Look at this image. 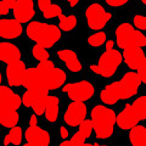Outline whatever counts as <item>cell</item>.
Masks as SVG:
<instances>
[{"mask_svg": "<svg viewBox=\"0 0 146 146\" xmlns=\"http://www.w3.org/2000/svg\"><path fill=\"white\" fill-rule=\"evenodd\" d=\"M66 73L54 65L52 61L43 62L26 71L23 85L27 89L56 90L65 84Z\"/></svg>", "mask_w": 146, "mask_h": 146, "instance_id": "obj_1", "label": "cell"}, {"mask_svg": "<svg viewBox=\"0 0 146 146\" xmlns=\"http://www.w3.org/2000/svg\"><path fill=\"white\" fill-rule=\"evenodd\" d=\"M141 80L135 71L128 72L119 80L106 85L100 93V100L106 105H113L121 100L129 99L138 93Z\"/></svg>", "mask_w": 146, "mask_h": 146, "instance_id": "obj_2", "label": "cell"}, {"mask_svg": "<svg viewBox=\"0 0 146 146\" xmlns=\"http://www.w3.org/2000/svg\"><path fill=\"white\" fill-rule=\"evenodd\" d=\"M22 100L9 86L0 85V124L5 128H12L18 123L17 110Z\"/></svg>", "mask_w": 146, "mask_h": 146, "instance_id": "obj_3", "label": "cell"}, {"mask_svg": "<svg viewBox=\"0 0 146 146\" xmlns=\"http://www.w3.org/2000/svg\"><path fill=\"white\" fill-rule=\"evenodd\" d=\"M90 121L98 139L106 140L112 136L116 127V113L113 110L104 105H95L91 110Z\"/></svg>", "mask_w": 146, "mask_h": 146, "instance_id": "obj_4", "label": "cell"}, {"mask_svg": "<svg viewBox=\"0 0 146 146\" xmlns=\"http://www.w3.org/2000/svg\"><path fill=\"white\" fill-rule=\"evenodd\" d=\"M26 33L28 38L35 44L44 48H51L61 39V29L55 25L33 21L26 27Z\"/></svg>", "mask_w": 146, "mask_h": 146, "instance_id": "obj_5", "label": "cell"}, {"mask_svg": "<svg viewBox=\"0 0 146 146\" xmlns=\"http://www.w3.org/2000/svg\"><path fill=\"white\" fill-rule=\"evenodd\" d=\"M144 119H146V96L144 95L127 105L119 115L116 116V123L122 130L130 129Z\"/></svg>", "mask_w": 146, "mask_h": 146, "instance_id": "obj_6", "label": "cell"}, {"mask_svg": "<svg viewBox=\"0 0 146 146\" xmlns=\"http://www.w3.org/2000/svg\"><path fill=\"white\" fill-rule=\"evenodd\" d=\"M123 61L122 52L116 49H106V51L101 54L99 58L98 65H91L90 70L98 76H101L104 78H110L117 72V68Z\"/></svg>", "mask_w": 146, "mask_h": 146, "instance_id": "obj_7", "label": "cell"}, {"mask_svg": "<svg viewBox=\"0 0 146 146\" xmlns=\"http://www.w3.org/2000/svg\"><path fill=\"white\" fill-rule=\"evenodd\" d=\"M116 39L121 49L144 48L146 45V36L128 22L121 23L117 27Z\"/></svg>", "mask_w": 146, "mask_h": 146, "instance_id": "obj_8", "label": "cell"}, {"mask_svg": "<svg viewBox=\"0 0 146 146\" xmlns=\"http://www.w3.org/2000/svg\"><path fill=\"white\" fill-rule=\"evenodd\" d=\"M122 57L128 67L138 73L141 83L146 82V56L143 48H129L123 49Z\"/></svg>", "mask_w": 146, "mask_h": 146, "instance_id": "obj_9", "label": "cell"}, {"mask_svg": "<svg viewBox=\"0 0 146 146\" xmlns=\"http://www.w3.org/2000/svg\"><path fill=\"white\" fill-rule=\"evenodd\" d=\"M21 100L25 106L33 108L36 116H43L49 104V95L42 89H27Z\"/></svg>", "mask_w": 146, "mask_h": 146, "instance_id": "obj_10", "label": "cell"}, {"mask_svg": "<svg viewBox=\"0 0 146 146\" xmlns=\"http://www.w3.org/2000/svg\"><path fill=\"white\" fill-rule=\"evenodd\" d=\"M62 91L68 95V98L72 101L84 102L94 96L95 88L88 80H79V82H76V83L65 84L62 88Z\"/></svg>", "mask_w": 146, "mask_h": 146, "instance_id": "obj_11", "label": "cell"}, {"mask_svg": "<svg viewBox=\"0 0 146 146\" xmlns=\"http://www.w3.org/2000/svg\"><path fill=\"white\" fill-rule=\"evenodd\" d=\"M111 17L112 13L105 11V9L100 4H91L85 10V18L88 26L94 31L102 29L110 22Z\"/></svg>", "mask_w": 146, "mask_h": 146, "instance_id": "obj_12", "label": "cell"}, {"mask_svg": "<svg viewBox=\"0 0 146 146\" xmlns=\"http://www.w3.org/2000/svg\"><path fill=\"white\" fill-rule=\"evenodd\" d=\"M25 139H26V146H32V145L46 146L50 144V134L46 130H44L43 128L38 127L35 113L31 116L29 127L26 129Z\"/></svg>", "mask_w": 146, "mask_h": 146, "instance_id": "obj_13", "label": "cell"}, {"mask_svg": "<svg viewBox=\"0 0 146 146\" xmlns=\"http://www.w3.org/2000/svg\"><path fill=\"white\" fill-rule=\"evenodd\" d=\"M6 65H7L6 67L7 83L11 86H20L23 84V79L27 71L23 61L21 58H16V60H12L9 63H6Z\"/></svg>", "mask_w": 146, "mask_h": 146, "instance_id": "obj_14", "label": "cell"}, {"mask_svg": "<svg viewBox=\"0 0 146 146\" xmlns=\"http://www.w3.org/2000/svg\"><path fill=\"white\" fill-rule=\"evenodd\" d=\"M86 105L80 101H73L70 106L67 107L65 115H63V121L68 125L77 127L85 119L86 117Z\"/></svg>", "mask_w": 146, "mask_h": 146, "instance_id": "obj_15", "label": "cell"}, {"mask_svg": "<svg viewBox=\"0 0 146 146\" xmlns=\"http://www.w3.org/2000/svg\"><path fill=\"white\" fill-rule=\"evenodd\" d=\"M12 10L16 21L20 23H27L34 16L33 0H16Z\"/></svg>", "mask_w": 146, "mask_h": 146, "instance_id": "obj_16", "label": "cell"}, {"mask_svg": "<svg viewBox=\"0 0 146 146\" xmlns=\"http://www.w3.org/2000/svg\"><path fill=\"white\" fill-rule=\"evenodd\" d=\"M91 133H93V124H91L90 119H84L83 122L79 124V130L72 136L70 140L62 141L61 146H79V145H84L85 141L88 140Z\"/></svg>", "mask_w": 146, "mask_h": 146, "instance_id": "obj_17", "label": "cell"}, {"mask_svg": "<svg viewBox=\"0 0 146 146\" xmlns=\"http://www.w3.org/2000/svg\"><path fill=\"white\" fill-rule=\"evenodd\" d=\"M22 23L15 18H3L0 20V38L4 39H15L22 34Z\"/></svg>", "mask_w": 146, "mask_h": 146, "instance_id": "obj_18", "label": "cell"}, {"mask_svg": "<svg viewBox=\"0 0 146 146\" xmlns=\"http://www.w3.org/2000/svg\"><path fill=\"white\" fill-rule=\"evenodd\" d=\"M57 56L60 57V60L65 63L66 67L70 70L71 72H80L83 66L82 62L79 61L77 54L70 49H63V50H58L57 51Z\"/></svg>", "mask_w": 146, "mask_h": 146, "instance_id": "obj_19", "label": "cell"}, {"mask_svg": "<svg viewBox=\"0 0 146 146\" xmlns=\"http://www.w3.org/2000/svg\"><path fill=\"white\" fill-rule=\"evenodd\" d=\"M15 58H21V52L15 44L9 42H0V61L9 63Z\"/></svg>", "mask_w": 146, "mask_h": 146, "instance_id": "obj_20", "label": "cell"}, {"mask_svg": "<svg viewBox=\"0 0 146 146\" xmlns=\"http://www.w3.org/2000/svg\"><path fill=\"white\" fill-rule=\"evenodd\" d=\"M38 6L45 18H55L62 15L61 7L52 4L51 0H38Z\"/></svg>", "mask_w": 146, "mask_h": 146, "instance_id": "obj_21", "label": "cell"}, {"mask_svg": "<svg viewBox=\"0 0 146 146\" xmlns=\"http://www.w3.org/2000/svg\"><path fill=\"white\" fill-rule=\"evenodd\" d=\"M130 144L134 146H145L146 145V129L144 125L136 124L130 128L129 133Z\"/></svg>", "mask_w": 146, "mask_h": 146, "instance_id": "obj_22", "label": "cell"}, {"mask_svg": "<svg viewBox=\"0 0 146 146\" xmlns=\"http://www.w3.org/2000/svg\"><path fill=\"white\" fill-rule=\"evenodd\" d=\"M58 110H60V101H58V98L52 96V95H49V104L46 108H45V118L49 122H55L57 119L58 116Z\"/></svg>", "mask_w": 146, "mask_h": 146, "instance_id": "obj_23", "label": "cell"}, {"mask_svg": "<svg viewBox=\"0 0 146 146\" xmlns=\"http://www.w3.org/2000/svg\"><path fill=\"white\" fill-rule=\"evenodd\" d=\"M23 139V131H22L21 127H12L10 128V133H9L5 139H4V144L5 145H20Z\"/></svg>", "mask_w": 146, "mask_h": 146, "instance_id": "obj_24", "label": "cell"}, {"mask_svg": "<svg viewBox=\"0 0 146 146\" xmlns=\"http://www.w3.org/2000/svg\"><path fill=\"white\" fill-rule=\"evenodd\" d=\"M60 26L58 28L65 32H71L77 26V17L74 15H61L60 17Z\"/></svg>", "mask_w": 146, "mask_h": 146, "instance_id": "obj_25", "label": "cell"}, {"mask_svg": "<svg viewBox=\"0 0 146 146\" xmlns=\"http://www.w3.org/2000/svg\"><path fill=\"white\" fill-rule=\"evenodd\" d=\"M32 52H33L34 58H35V60H38L40 63L50 61V56H49V52L46 51V48L40 46V45L36 44L35 46H33V50H32Z\"/></svg>", "mask_w": 146, "mask_h": 146, "instance_id": "obj_26", "label": "cell"}, {"mask_svg": "<svg viewBox=\"0 0 146 146\" xmlns=\"http://www.w3.org/2000/svg\"><path fill=\"white\" fill-rule=\"evenodd\" d=\"M105 42H106V33H105V32H100V31H98L96 33H94V34H91L88 38V44L94 48L101 46L102 44H105Z\"/></svg>", "mask_w": 146, "mask_h": 146, "instance_id": "obj_27", "label": "cell"}, {"mask_svg": "<svg viewBox=\"0 0 146 146\" xmlns=\"http://www.w3.org/2000/svg\"><path fill=\"white\" fill-rule=\"evenodd\" d=\"M134 26L136 27V29L139 31H145L146 29V17L143 15H136L133 18Z\"/></svg>", "mask_w": 146, "mask_h": 146, "instance_id": "obj_28", "label": "cell"}, {"mask_svg": "<svg viewBox=\"0 0 146 146\" xmlns=\"http://www.w3.org/2000/svg\"><path fill=\"white\" fill-rule=\"evenodd\" d=\"M110 6H122V5H124V4H127L129 0H105Z\"/></svg>", "mask_w": 146, "mask_h": 146, "instance_id": "obj_29", "label": "cell"}, {"mask_svg": "<svg viewBox=\"0 0 146 146\" xmlns=\"http://www.w3.org/2000/svg\"><path fill=\"white\" fill-rule=\"evenodd\" d=\"M7 13H9V9L4 5L3 1L0 0V16H5V15H7Z\"/></svg>", "mask_w": 146, "mask_h": 146, "instance_id": "obj_30", "label": "cell"}, {"mask_svg": "<svg viewBox=\"0 0 146 146\" xmlns=\"http://www.w3.org/2000/svg\"><path fill=\"white\" fill-rule=\"evenodd\" d=\"M3 1V4L4 5H5L9 10H10V9H12L13 7V5H15V1L16 0H1Z\"/></svg>", "mask_w": 146, "mask_h": 146, "instance_id": "obj_31", "label": "cell"}, {"mask_svg": "<svg viewBox=\"0 0 146 146\" xmlns=\"http://www.w3.org/2000/svg\"><path fill=\"white\" fill-rule=\"evenodd\" d=\"M60 133H61V138L62 139H68V130L66 129L65 127L60 128Z\"/></svg>", "mask_w": 146, "mask_h": 146, "instance_id": "obj_32", "label": "cell"}, {"mask_svg": "<svg viewBox=\"0 0 146 146\" xmlns=\"http://www.w3.org/2000/svg\"><path fill=\"white\" fill-rule=\"evenodd\" d=\"M68 3H70V5H72V6H76L77 4L79 3V0H67Z\"/></svg>", "mask_w": 146, "mask_h": 146, "instance_id": "obj_33", "label": "cell"}, {"mask_svg": "<svg viewBox=\"0 0 146 146\" xmlns=\"http://www.w3.org/2000/svg\"><path fill=\"white\" fill-rule=\"evenodd\" d=\"M112 46H113V42L112 40H108L106 44V49H112Z\"/></svg>", "mask_w": 146, "mask_h": 146, "instance_id": "obj_34", "label": "cell"}, {"mask_svg": "<svg viewBox=\"0 0 146 146\" xmlns=\"http://www.w3.org/2000/svg\"><path fill=\"white\" fill-rule=\"evenodd\" d=\"M1 80H3V78H1V73H0V84H1Z\"/></svg>", "mask_w": 146, "mask_h": 146, "instance_id": "obj_35", "label": "cell"}, {"mask_svg": "<svg viewBox=\"0 0 146 146\" xmlns=\"http://www.w3.org/2000/svg\"><path fill=\"white\" fill-rule=\"evenodd\" d=\"M141 1H143V3H144V4H145V3H146V0H141Z\"/></svg>", "mask_w": 146, "mask_h": 146, "instance_id": "obj_36", "label": "cell"}]
</instances>
